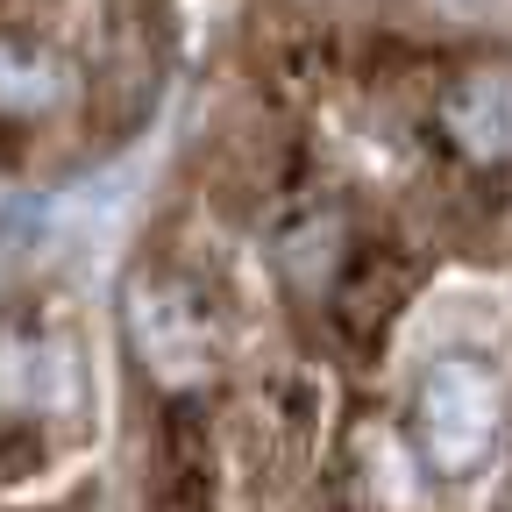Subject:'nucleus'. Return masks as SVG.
Returning <instances> with one entry per match:
<instances>
[{
	"label": "nucleus",
	"mask_w": 512,
	"mask_h": 512,
	"mask_svg": "<svg viewBox=\"0 0 512 512\" xmlns=\"http://www.w3.org/2000/svg\"><path fill=\"white\" fill-rule=\"evenodd\" d=\"M491 434H498V384L463 356L434 363L427 384H420V448H427V463L463 477V470L484 463Z\"/></svg>",
	"instance_id": "obj_1"
},
{
	"label": "nucleus",
	"mask_w": 512,
	"mask_h": 512,
	"mask_svg": "<svg viewBox=\"0 0 512 512\" xmlns=\"http://www.w3.org/2000/svg\"><path fill=\"white\" fill-rule=\"evenodd\" d=\"M128 335H136L150 377H164V384H200L214 370V335L178 285H136L128 292Z\"/></svg>",
	"instance_id": "obj_2"
},
{
	"label": "nucleus",
	"mask_w": 512,
	"mask_h": 512,
	"mask_svg": "<svg viewBox=\"0 0 512 512\" xmlns=\"http://www.w3.org/2000/svg\"><path fill=\"white\" fill-rule=\"evenodd\" d=\"M441 128L470 164H505L512 157V64H477L448 86Z\"/></svg>",
	"instance_id": "obj_3"
},
{
	"label": "nucleus",
	"mask_w": 512,
	"mask_h": 512,
	"mask_svg": "<svg viewBox=\"0 0 512 512\" xmlns=\"http://www.w3.org/2000/svg\"><path fill=\"white\" fill-rule=\"evenodd\" d=\"M64 399H72V356L8 342V413H36V406H64Z\"/></svg>",
	"instance_id": "obj_4"
},
{
	"label": "nucleus",
	"mask_w": 512,
	"mask_h": 512,
	"mask_svg": "<svg viewBox=\"0 0 512 512\" xmlns=\"http://www.w3.org/2000/svg\"><path fill=\"white\" fill-rule=\"evenodd\" d=\"M57 100H64V72H57L43 50L15 43V50H8V114L29 121V114H50Z\"/></svg>",
	"instance_id": "obj_5"
}]
</instances>
